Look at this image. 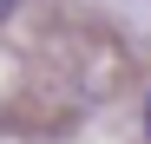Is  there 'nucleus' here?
I'll return each mask as SVG.
<instances>
[{
  "label": "nucleus",
  "instance_id": "f03ea898",
  "mask_svg": "<svg viewBox=\"0 0 151 144\" xmlns=\"http://www.w3.org/2000/svg\"><path fill=\"white\" fill-rule=\"evenodd\" d=\"M7 13H13V0H0V20H7Z\"/></svg>",
  "mask_w": 151,
  "mask_h": 144
},
{
  "label": "nucleus",
  "instance_id": "f257e3e1",
  "mask_svg": "<svg viewBox=\"0 0 151 144\" xmlns=\"http://www.w3.org/2000/svg\"><path fill=\"white\" fill-rule=\"evenodd\" d=\"M145 131H151V92H145Z\"/></svg>",
  "mask_w": 151,
  "mask_h": 144
}]
</instances>
